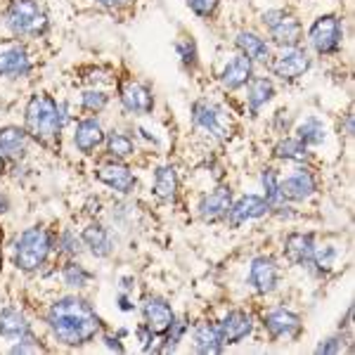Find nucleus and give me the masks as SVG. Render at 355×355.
<instances>
[{
    "label": "nucleus",
    "instance_id": "f257e3e1",
    "mask_svg": "<svg viewBox=\"0 0 355 355\" xmlns=\"http://www.w3.org/2000/svg\"><path fill=\"white\" fill-rule=\"evenodd\" d=\"M48 327L55 339L64 346H83L100 334L102 320L85 299L64 296L50 306Z\"/></svg>",
    "mask_w": 355,
    "mask_h": 355
},
{
    "label": "nucleus",
    "instance_id": "f03ea898",
    "mask_svg": "<svg viewBox=\"0 0 355 355\" xmlns=\"http://www.w3.org/2000/svg\"><path fill=\"white\" fill-rule=\"evenodd\" d=\"M62 130L60 105L45 93L31 95L26 105V133L41 142L55 140Z\"/></svg>",
    "mask_w": 355,
    "mask_h": 355
},
{
    "label": "nucleus",
    "instance_id": "7ed1b4c3",
    "mask_svg": "<svg viewBox=\"0 0 355 355\" xmlns=\"http://www.w3.org/2000/svg\"><path fill=\"white\" fill-rule=\"evenodd\" d=\"M53 249V234L45 227H28L19 234L15 249V266L24 272H36L45 266Z\"/></svg>",
    "mask_w": 355,
    "mask_h": 355
},
{
    "label": "nucleus",
    "instance_id": "20e7f679",
    "mask_svg": "<svg viewBox=\"0 0 355 355\" xmlns=\"http://www.w3.org/2000/svg\"><path fill=\"white\" fill-rule=\"evenodd\" d=\"M5 24L15 36H31L38 38L48 31V17L36 0H10Z\"/></svg>",
    "mask_w": 355,
    "mask_h": 355
},
{
    "label": "nucleus",
    "instance_id": "39448f33",
    "mask_svg": "<svg viewBox=\"0 0 355 355\" xmlns=\"http://www.w3.org/2000/svg\"><path fill=\"white\" fill-rule=\"evenodd\" d=\"M192 121L199 130H204L206 135L216 137V140H225V137H230V130H232L230 116H227V112L223 110L220 105H216V102H209V100L194 102L192 105Z\"/></svg>",
    "mask_w": 355,
    "mask_h": 355
},
{
    "label": "nucleus",
    "instance_id": "423d86ee",
    "mask_svg": "<svg viewBox=\"0 0 355 355\" xmlns=\"http://www.w3.org/2000/svg\"><path fill=\"white\" fill-rule=\"evenodd\" d=\"M263 24L270 31L272 43L279 48H299V43L303 41V26L294 15L284 12V10H268L263 15Z\"/></svg>",
    "mask_w": 355,
    "mask_h": 355
},
{
    "label": "nucleus",
    "instance_id": "0eeeda50",
    "mask_svg": "<svg viewBox=\"0 0 355 355\" xmlns=\"http://www.w3.org/2000/svg\"><path fill=\"white\" fill-rule=\"evenodd\" d=\"M311 45L318 55H334L341 48L343 38V26L341 19L336 15H322L313 21L311 31H308Z\"/></svg>",
    "mask_w": 355,
    "mask_h": 355
},
{
    "label": "nucleus",
    "instance_id": "6e6552de",
    "mask_svg": "<svg viewBox=\"0 0 355 355\" xmlns=\"http://www.w3.org/2000/svg\"><path fill=\"white\" fill-rule=\"evenodd\" d=\"M263 327L268 329L270 339H296L301 334V318L284 308H275L263 315Z\"/></svg>",
    "mask_w": 355,
    "mask_h": 355
},
{
    "label": "nucleus",
    "instance_id": "1a4fd4ad",
    "mask_svg": "<svg viewBox=\"0 0 355 355\" xmlns=\"http://www.w3.org/2000/svg\"><path fill=\"white\" fill-rule=\"evenodd\" d=\"M311 69V57L301 48H284V53L272 62V73L282 81H296Z\"/></svg>",
    "mask_w": 355,
    "mask_h": 355
},
{
    "label": "nucleus",
    "instance_id": "9d476101",
    "mask_svg": "<svg viewBox=\"0 0 355 355\" xmlns=\"http://www.w3.org/2000/svg\"><path fill=\"white\" fill-rule=\"evenodd\" d=\"M249 282L254 284V289L259 294H270L277 289L279 282V268L270 256H259V259L251 261L249 268Z\"/></svg>",
    "mask_w": 355,
    "mask_h": 355
},
{
    "label": "nucleus",
    "instance_id": "9b49d317",
    "mask_svg": "<svg viewBox=\"0 0 355 355\" xmlns=\"http://www.w3.org/2000/svg\"><path fill=\"white\" fill-rule=\"evenodd\" d=\"M97 180H102L105 185L114 187L116 192L121 194H130L135 190V175L133 171L128 168L125 164H121L119 159H114V162H107L102 166H97Z\"/></svg>",
    "mask_w": 355,
    "mask_h": 355
},
{
    "label": "nucleus",
    "instance_id": "f8f14e48",
    "mask_svg": "<svg viewBox=\"0 0 355 355\" xmlns=\"http://www.w3.org/2000/svg\"><path fill=\"white\" fill-rule=\"evenodd\" d=\"M31 57L21 45H0V76H28L31 73Z\"/></svg>",
    "mask_w": 355,
    "mask_h": 355
},
{
    "label": "nucleus",
    "instance_id": "ddd939ff",
    "mask_svg": "<svg viewBox=\"0 0 355 355\" xmlns=\"http://www.w3.org/2000/svg\"><path fill=\"white\" fill-rule=\"evenodd\" d=\"M270 211V204H268L266 197H259V194H246V197L237 199L230 211H227V220H230L232 227L242 225L246 220H254V218H261Z\"/></svg>",
    "mask_w": 355,
    "mask_h": 355
},
{
    "label": "nucleus",
    "instance_id": "4468645a",
    "mask_svg": "<svg viewBox=\"0 0 355 355\" xmlns=\"http://www.w3.org/2000/svg\"><path fill=\"white\" fill-rule=\"evenodd\" d=\"M251 329H254L251 315L244 311H230L218 324L223 346H234V343H239L251 334Z\"/></svg>",
    "mask_w": 355,
    "mask_h": 355
},
{
    "label": "nucleus",
    "instance_id": "2eb2a0df",
    "mask_svg": "<svg viewBox=\"0 0 355 355\" xmlns=\"http://www.w3.org/2000/svg\"><path fill=\"white\" fill-rule=\"evenodd\" d=\"M230 206H232L230 187L220 185L199 202V216H202V220H206V223H218L223 218H227Z\"/></svg>",
    "mask_w": 355,
    "mask_h": 355
},
{
    "label": "nucleus",
    "instance_id": "dca6fc26",
    "mask_svg": "<svg viewBox=\"0 0 355 355\" xmlns=\"http://www.w3.org/2000/svg\"><path fill=\"white\" fill-rule=\"evenodd\" d=\"M318 185H315V178L311 171H296V173L287 175L284 180H279V197L287 199V202H303L311 194H315Z\"/></svg>",
    "mask_w": 355,
    "mask_h": 355
},
{
    "label": "nucleus",
    "instance_id": "f3484780",
    "mask_svg": "<svg viewBox=\"0 0 355 355\" xmlns=\"http://www.w3.org/2000/svg\"><path fill=\"white\" fill-rule=\"evenodd\" d=\"M142 315H145V324L154 331V334H166L175 320L171 303L159 299V296H150V299L145 301V306H142Z\"/></svg>",
    "mask_w": 355,
    "mask_h": 355
},
{
    "label": "nucleus",
    "instance_id": "a211bd4d",
    "mask_svg": "<svg viewBox=\"0 0 355 355\" xmlns=\"http://www.w3.org/2000/svg\"><path fill=\"white\" fill-rule=\"evenodd\" d=\"M121 105L130 114H150L154 107V95L145 83L128 81L121 88Z\"/></svg>",
    "mask_w": 355,
    "mask_h": 355
},
{
    "label": "nucleus",
    "instance_id": "6ab92c4d",
    "mask_svg": "<svg viewBox=\"0 0 355 355\" xmlns=\"http://www.w3.org/2000/svg\"><path fill=\"white\" fill-rule=\"evenodd\" d=\"M105 130H102L100 121L95 119H83V121L76 123V130H73V145H76L78 152L83 154H93L97 147L105 142Z\"/></svg>",
    "mask_w": 355,
    "mask_h": 355
},
{
    "label": "nucleus",
    "instance_id": "aec40b11",
    "mask_svg": "<svg viewBox=\"0 0 355 355\" xmlns=\"http://www.w3.org/2000/svg\"><path fill=\"white\" fill-rule=\"evenodd\" d=\"M251 73H254V62L239 53L237 57H232V60L227 62L225 69H223L220 83H223V88H227V90H237L251 81Z\"/></svg>",
    "mask_w": 355,
    "mask_h": 355
},
{
    "label": "nucleus",
    "instance_id": "412c9836",
    "mask_svg": "<svg viewBox=\"0 0 355 355\" xmlns=\"http://www.w3.org/2000/svg\"><path fill=\"white\" fill-rule=\"evenodd\" d=\"M284 254L291 263L296 266H313V256H315V242L313 234L306 232H291L284 242Z\"/></svg>",
    "mask_w": 355,
    "mask_h": 355
},
{
    "label": "nucleus",
    "instance_id": "4be33fe9",
    "mask_svg": "<svg viewBox=\"0 0 355 355\" xmlns=\"http://www.w3.org/2000/svg\"><path fill=\"white\" fill-rule=\"evenodd\" d=\"M28 147V133L24 128H17V125H5L0 128V152L5 154V159H24Z\"/></svg>",
    "mask_w": 355,
    "mask_h": 355
},
{
    "label": "nucleus",
    "instance_id": "5701e85b",
    "mask_svg": "<svg viewBox=\"0 0 355 355\" xmlns=\"http://www.w3.org/2000/svg\"><path fill=\"white\" fill-rule=\"evenodd\" d=\"M0 336L12 341L31 336V324L24 318V313L17 311V308H3L0 311Z\"/></svg>",
    "mask_w": 355,
    "mask_h": 355
},
{
    "label": "nucleus",
    "instance_id": "b1692460",
    "mask_svg": "<svg viewBox=\"0 0 355 355\" xmlns=\"http://www.w3.org/2000/svg\"><path fill=\"white\" fill-rule=\"evenodd\" d=\"M81 239H83V244L88 246V251L95 256V259H107V256L112 254V249H114L110 232H107V227H102L100 223H90L88 227H83Z\"/></svg>",
    "mask_w": 355,
    "mask_h": 355
},
{
    "label": "nucleus",
    "instance_id": "393cba45",
    "mask_svg": "<svg viewBox=\"0 0 355 355\" xmlns=\"http://www.w3.org/2000/svg\"><path fill=\"white\" fill-rule=\"evenodd\" d=\"M194 351L204 355H214L223 351L218 324H211V322L197 324V329H194Z\"/></svg>",
    "mask_w": 355,
    "mask_h": 355
},
{
    "label": "nucleus",
    "instance_id": "a878e982",
    "mask_svg": "<svg viewBox=\"0 0 355 355\" xmlns=\"http://www.w3.org/2000/svg\"><path fill=\"white\" fill-rule=\"evenodd\" d=\"M237 48L239 53L249 57L251 62H268L270 60V48H268L266 38L256 36V33L251 31H239L237 33Z\"/></svg>",
    "mask_w": 355,
    "mask_h": 355
},
{
    "label": "nucleus",
    "instance_id": "bb28decb",
    "mask_svg": "<svg viewBox=\"0 0 355 355\" xmlns=\"http://www.w3.org/2000/svg\"><path fill=\"white\" fill-rule=\"evenodd\" d=\"M154 194H157L159 202H175L178 194V175L173 166H162V168L154 173Z\"/></svg>",
    "mask_w": 355,
    "mask_h": 355
},
{
    "label": "nucleus",
    "instance_id": "cd10ccee",
    "mask_svg": "<svg viewBox=\"0 0 355 355\" xmlns=\"http://www.w3.org/2000/svg\"><path fill=\"white\" fill-rule=\"evenodd\" d=\"M275 97V88H272V81L270 78H251L249 81V95H246V102H249V110L251 112H259L261 107H266Z\"/></svg>",
    "mask_w": 355,
    "mask_h": 355
},
{
    "label": "nucleus",
    "instance_id": "c85d7f7f",
    "mask_svg": "<svg viewBox=\"0 0 355 355\" xmlns=\"http://www.w3.org/2000/svg\"><path fill=\"white\" fill-rule=\"evenodd\" d=\"M275 157L284 159V162H306L308 159V145H303L299 137H284L282 142L275 145Z\"/></svg>",
    "mask_w": 355,
    "mask_h": 355
},
{
    "label": "nucleus",
    "instance_id": "c756f323",
    "mask_svg": "<svg viewBox=\"0 0 355 355\" xmlns=\"http://www.w3.org/2000/svg\"><path fill=\"white\" fill-rule=\"evenodd\" d=\"M296 137L303 142V145H322L324 142V123L320 121L318 116H308L306 121L299 123L296 128Z\"/></svg>",
    "mask_w": 355,
    "mask_h": 355
},
{
    "label": "nucleus",
    "instance_id": "7c9ffc66",
    "mask_svg": "<svg viewBox=\"0 0 355 355\" xmlns=\"http://www.w3.org/2000/svg\"><path fill=\"white\" fill-rule=\"evenodd\" d=\"M105 142H107V154H110L112 159H125V157H130V154L135 152V145H133V140H130L128 135H123V133H110L105 137Z\"/></svg>",
    "mask_w": 355,
    "mask_h": 355
},
{
    "label": "nucleus",
    "instance_id": "2f4dec72",
    "mask_svg": "<svg viewBox=\"0 0 355 355\" xmlns=\"http://www.w3.org/2000/svg\"><path fill=\"white\" fill-rule=\"evenodd\" d=\"M62 279H64L67 287H71V289H83V287H88V282L93 279V275L85 270L81 263L69 261L67 266L62 268Z\"/></svg>",
    "mask_w": 355,
    "mask_h": 355
},
{
    "label": "nucleus",
    "instance_id": "473e14b6",
    "mask_svg": "<svg viewBox=\"0 0 355 355\" xmlns=\"http://www.w3.org/2000/svg\"><path fill=\"white\" fill-rule=\"evenodd\" d=\"M261 180H263V187H266L268 204L275 206V204L282 202V197H279V178H277V173H275V168H266V171H263Z\"/></svg>",
    "mask_w": 355,
    "mask_h": 355
},
{
    "label": "nucleus",
    "instance_id": "72a5a7b5",
    "mask_svg": "<svg viewBox=\"0 0 355 355\" xmlns=\"http://www.w3.org/2000/svg\"><path fill=\"white\" fill-rule=\"evenodd\" d=\"M57 244H60V251L62 254H67V256H78L81 254V244H83V239L78 237L76 232H71V230H67V232H62L60 234V239H57Z\"/></svg>",
    "mask_w": 355,
    "mask_h": 355
},
{
    "label": "nucleus",
    "instance_id": "f704fd0d",
    "mask_svg": "<svg viewBox=\"0 0 355 355\" xmlns=\"http://www.w3.org/2000/svg\"><path fill=\"white\" fill-rule=\"evenodd\" d=\"M107 102H110V97H107L102 90H85L83 97H81V105L85 112H102L107 107Z\"/></svg>",
    "mask_w": 355,
    "mask_h": 355
},
{
    "label": "nucleus",
    "instance_id": "c9c22d12",
    "mask_svg": "<svg viewBox=\"0 0 355 355\" xmlns=\"http://www.w3.org/2000/svg\"><path fill=\"white\" fill-rule=\"evenodd\" d=\"M187 5H190L192 12H197L199 17H209L216 12L218 0H187Z\"/></svg>",
    "mask_w": 355,
    "mask_h": 355
},
{
    "label": "nucleus",
    "instance_id": "e433bc0d",
    "mask_svg": "<svg viewBox=\"0 0 355 355\" xmlns=\"http://www.w3.org/2000/svg\"><path fill=\"white\" fill-rule=\"evenodd\" d=\"M38 351H45V348L38 343L33 336H24V339H19L17 346H12V353H38Z\"/></svg>",
    "mask_w": 355,
    "mask_h": 355
},
{
    "label": "nucleus",
    "instance_id": "4c0bfd02",
    "mask_svg": "<svg viewBox=\"0 0 355 355\" xmlns=\"http://www.w3.org/2000/svg\"><path fill=\"white\" fill-rule=\"evenodd\" d=\"M178 48V53H180V57H182V62L185 64H194L197 62V50H194V43L192 41H180L175 45Z\"/></svg>",
    "mask_w": 355,
    "mask_h": 355
},
{
    "label": "nucleus",
    "instance_id": "58836bf2",
    "mask_svg": "<svg viewBox=\"0 0 355 355\" xmlns=\"http://www.w3.org/2000/svg\"><path fill=\"white\" fill-rule=\"evenodd\" d=\"M341 348H343V343H341V339H327L324 343H320L318 346V353H341Z\"/></svg>",
    "mask_w": 355,
    "mask_h": 355
},
{
    "label": "nucleus",
    "instance_id": "ea45409f",
    "mask_svg": "<svg viewBox=\"0 0 355 355\" xmlns=\"http://www.w3.org/2000/svg\"><path fill=\"white\" fill-rule=\"evenodd\" d=\"M95 3L107 5V8H123V5H128L130 0H95Z\"/></svg>",
    "mask_w": 355,
    "mask_h": 355
},
{
    "label": "nucleus",
    "instance_id": "a19ab883",
    "mask_svg": "<svg viewBox=\"0 0 355 355\" xmlns=\"http://www.w3.org/2000/svg\"><path fill=\"white\" fill-rule=\"evenodd\" d=\"M107 346H110V348H114V351H119V353H123V346H121V343H119V339H112V336H107Z\"/></svg>",
    "mask_w": 355,
    "mask_h": 355
},
{
    "label": "nucleus",
    "instance_id": "79ce46f5",
    "mask_svg": "<svg viewBox=\"0 0 355 355\" xmlns=\"http://www.w3.org/2000/svg\"><path fill=\"white\" fill-rule=\"evenodd\" d=\"M5 211H8V197L0 194V214H5Z\"/></svg>",
    "mask_w": 355,
    "mask_h": 355
},
{
    "label": "nucleus",
    "instance_id": "37998d69",
    "mask_svg": "<svg viewBox=\"0 0 355 355\" xmlns=\"http://www.w3.org/2000/svg\"><path fill=\"white\" fill-rule=\"evenodd\" d=\"M0 173H5V154L0 152Z\"/></svg>",
    "mask_w": 355,
    "mask_h": 355
}]
</instances>
